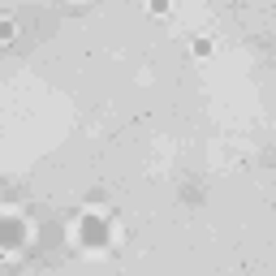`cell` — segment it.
Here are the masks:
<instances>
[{
  "label": "cell",
  "mask_w": 276,
  "mask_h": 276,
  "mask_svg": "<svg viewBox=\"0 0 276 276\" xmlns=\"http://www.w3.org/2000/svg\"><path fill=\"white\" fill-rule=\"evenodd\" d=\"M168 9V0H151V13H164Z\"/></svg>",
  "instance_id": "6da1fadb"
}]
</instances>
